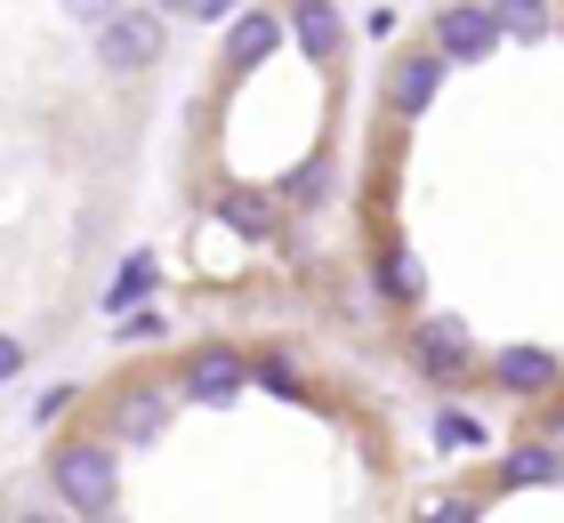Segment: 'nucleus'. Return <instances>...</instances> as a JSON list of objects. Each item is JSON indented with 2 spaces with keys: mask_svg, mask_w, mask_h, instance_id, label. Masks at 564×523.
Returning <instances> with one entry per match:
<instances>
[{
  "mask_svg": "<svg viewBox=\"0 0 564 523\" xmlns=\"http://www.w3.org/2000/svg\"><path fill=\"white\" fill-rule=\"evenodd\" d=\"M556 435H564V411H556Z\"/></svg>",
  "mask_w": 564,
  "mask_h": 523,
  "instance_id": "nucleus-22",
  "label": "nucleus"
},
{
  "mask_svg": "<svg viewBox=\"0 0 564 523\" xmlns=\"http://www.w3.org/2000/svg\"><path fill=\"white\" fill-rule=\"evenodd\" d=\"M177 386H186L194 403H235V395H250V362H242L235 347H194Z\"/></svg>",
  "mask_w": 564,
  "mask_h": 523,
  "instance_id": "nucleus-4",
  "label": "nucleus"
},
{
  "mask_svg": "<svg viewBox=\"0 0 564 523\" xmlns=\"http://www.w3.org/2000/svg\"><path fill=\"white\" fill-rule=\"evenodd\" d=\"M500 483L517 491V483H564V451L556 443H517V451L500 459Z\"/></svg>",
  "mask_w": 564,
  "mask_h": 523,
  "instance_id": "nucleus-10",
  "label": "nucleus"
},
{
  "mask_svg": "<svg viewBox=\"0 0 564 523\" xmlns=\"http://www.w3.org/2000/svg\"><path fill=\"white\" fill-rule=\"evenodd\" d=\"M291 41H299L315 65H330V57H339V41H347L339 0H299V9H291Z\"/></svg>",
  "mask_w": 564,
  "mask_h": 523,
  "instance_id": "nucleus-7",
  "label": "nucleus"
},
{
  "mask_svg": "<svg viewBox=\"0 0 564 523\" xmlns=\"http://www.w3.org/2000/svg\"><path fill=\"white\" fill-rule=\"evenodd\" d=\"M65 17H82V24H106V17H121V0H57Z\"/></svg>",
  "mask_w": 564,
  "mask_h": 523,
  "instance_id": "nucleus-17",
  "label": "nucleus"
},
{
  "mask_svg": "<svg viewBox=\"0 0 564 523\" xmlns=\"http://www.w3.org/2000/svg\"><path fill=\"white\" fill-rule=\"evenodd\" d=\"M274 41H282V24H274L267 9H250V17L235 24V33H226V57H235V65H259Z\"/></svg>",
  "mask_w": 564,
  "mask_h": 523,
  "instance_id": "nucleus-11",
  "label": "nucleus"
},
{
  "mask_svg": "<svg viewBox=\"0 0 564 523\" xmlns=\"http://www.w3.org/2000/svg\"><path fill=\"white\" fill-rule=\"evenodd\" d=\"M170 403H177V395H170V386H153V379L130 386V395H121V411H113V435H121V443H153V435L170 427Z\"/></svg>",
  "mask_w": 564,
  "mask_h": 523,
  "instance_id": "nucleus-6",
  "label": "nucleus"
},
{
  "mask_svg": "<svg viewBox=\"0 0 564 523\" xmlns=\"http://www.w3.org/2000/svg\"><path fill=\"white\" fill-rule=\"evenodd\" d=\"M435 89H444V57H435V48H420V57L395 65V113H427Z\"/></svg>",
  "mask_w": 564,
  "mask_h": 523,
  "instance_id": "nucleus-9",
  "label": "nucleus"
},
{
  "mask_svg": "<svg viewBox=\"0 0 564 523\" xmlns=\"http://www.w3.org/2000/svg\"><path fill=\"white\" fill-rule=\"evenodd\" d=\"M226 226H242V233H274V201H267V194H226Z\"/></svg>",
  "mask_w": 564,
  "mask_h": 523,
  "instance_id": "nucleus-13",
  "label": "nucleus"
},
{
  "mask_svg": "<svg viewBox=\"0 0 564 523\" xmlns=\"http://www.w3.org/2000/svg\"><path fill=\"white\" fill-rule=\"evenodd\" d=\"M492 379L508 386V395H549V386L564 379V362L549 347H500L492 355Z\"/></svg>",
  "mask_w": 564,
  "mask_h": 523,
  "instance_id": "nucleus-5",
  "label": "nucleus"
},
{
  "mask_svg": "<svg viewBox=\"0 0 564 523\" xmlns=\"http://www.w3.org/2000/svg\"><path fill=\"white\" fill-rule=\"evenodd\" d=\"M153 9H186V17H202V0H153Z\"/></svg>",
  "mask_w": 564,
  "mask_h": 523,
  "instance_id": "nucleus-20",
  "label": "nucleus"
},
{
  "mask_svg": "<svg viewBox=\"0 0 564 523\" xmlns=\"http://www.w3.org/2000/svg\"><path fill=\"white\" fill-rule=\"evenodd\" d=\"M291 194H330V162H306V170L291 177Z\"/></svg>",
  "mask_w": 564,
  "mask_h": 523,
  "instance_id": "nucleus-18",
  "label": "nucleus"
},
{
  "mask_svg": "<svg viewBox=\"0 0 564 523\" xmlns=\"http://www.w3.org/2000/svg\"><path fill=\"white\" fill-rule=\"evenodd\" d=\"M476 515H484V508L468 500V491H452V500H427V508H420V523H476Z\"/></svg>",
  "mask_w": 564,
  "mask_h": 523,
  "instance_id": "nucleus-16",
  "label": "nucleus"
},
{
  "mask_svg": "<svg viewBox=\"0 0 564 523\" xmlns=\"http://www.w3.org/2000/svg\"><path fill=\"white\" fill-rule=\"evenodd\" d=\"M17 523H57V515H17Z\"/></svg>",
  "mask_w": 564,
  "mask_h": 523,
  "instance_id": "nucleus-21",
  "label": "nucleus"
},
{
  "mask_svg": "<svg viewBox=\"0 0 564 523\" xmlns=\"http://www.w3.org/2000/svg\"><path fill=\"white\" fill-rule=\"evenodd\" d=\"M48 483H57L65 508L106 515L113 491H121V459L106 451V443H57V459H48Z\"/></svg>",
  "mask_w": 564,
  "mask_h": 523,
  "instance_id": "nucleus-1",
  "label": "nucleus"
},
{
  "mask_svg": "<svg viewBox=\"0 0 564 523\" xmlns=\"http://www.w3.org/2000/svg\"><path fill=\"white\" fill-rule=\"evenodd\" d=\"M162 48H170V33H162L153 9H121V17L97 24V65H106V73H153Z\"/></svg>",
  "mask_w": 564,
  "mask_h": 523,
  "instance_id": "nucleus-2",
  "label": "nucleus"
},
{
  "mask_svg": "<svg viewBox=\"0 0 564 523\" xmlns=\"http://www.w3.org/2000/svg\"><path fill=\"white\" fill-rule=\"evenodd\" d=\"M468 362H476V347H468V330H459L452 314L420 330V371H427V379H459Z\"/></svg>",
  "mask_w": 564,
  "mask_h": 523,
  "instance_id": "nucleus-8",
  "label": "nucleus"
},
{
  "mask_svg": "<svg viewBox=\"0 0 564 523\" xmlns=\"http://www.w3.org/2000/svg\"><path fill=\"white\" fill-rule=\"evenodd\" d=\"M121 338H162V314H145V306H138L130 323H121Z\"/></svg>",
  "mask_w": 564,
  "mask_h": 523,
  "instance_id": "nucleus-19",
  "label": "nucleus"
},
{
  "mask_svg": "<svg viewBox=\"0 0 564 523\" xmlns=\"http://www.w3.org/2000/svg\"><path fill=\"white\" fill-rule=\"evenodd\" d=\"M379 282H388L395 298H420V258H412V250H388V266H379Z\"/></svg>",
  "mask_w": 564,
  "mask_h": 523,
  "instance_id": "nucleus-15",
  "label": "nucleus"
},
{
  "mask_svg": "<svg viewBox=\"0 0 564 523\" xmlns=\"http://www.w3.org/2000/svg\"><path fill=\"white\" fill-rule=\"evenodd\" d=\"M145 291H153V258H130V266H121V274H113V291H106V306L121 314V306H138Z\"/></svg>",
  "mask_w": 564,
  "mask_h": 523,
  "instance_id": "nucleus-14",
  "label": "nucleus"
},
{
  "mask_svg": "<svg viewBox=\"0 0 564 523\" xmlns=\"http://www.w3.org/2000/svg\"><path fill=\"white\" fill-rule=\"evenodd\" d=\"M492 9H500V33H517V41H541L549 33V0H492Z\"/></svg>",
  "mask_w": 564,
  "mask_h": 523,
  "instance_id": "nucleus-12",
  "label": "nucleus"
},
{
  "mask_svg": "<svg viewBox=\"0 0 564 523\" xmlns=\"http://www.w3.org/2000/svg\"><path fill=\"white\" fill-rule=\"evenodd\" d=\"M492 48H500V9L492 0H452V9H435V57L476 65V57H492Z\"/></svg>",
  "mask_w": 564,
  "mask_h": 523,
  "instance_id": "nucleus-3",
  "label": "nucleus"
}]
</instances>
